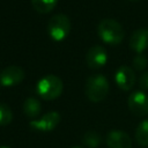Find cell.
Wrapping results in <instances>:
<instances>
[{"mask_svg": "<svg viewBox=\"0 0 148 148\" xmlns=\"http://www.w3.org/2000/svg\"><path fill=\"white\" fill-rule=\"evenodd\" d=\"M114 81L121 90H130L135 83L134 71L128 66H120L114 73Z\"/></svg>", "mask_w": 148, "mask_h": 148, "instance_id": "obj_9", "label": "cell"}, {"mask_svg": "<svg viewBox=\"0 0 148 148\" xmlns=\"http://www.w3.org/2000/svg\"><path fill=\"white\" fill-rule=\"evenodd\" d=\"M109 92V81L102 74L90 76L86 82V96L89 101L97 103L103 101Z\"/></svg>", "mask_w": 148, "mask_h": 148, "instance_id": "obj_3", "label": "cell"}, {"mask_svg": "<svg viewBox=\"0 0 148 148\" xmlns=\"http://www.w3.org/2000/svg\"><path fill=\"white\" fill-rule=\"evenodd\" d=\"M82 142L89 148H96L101 145V136L98 133H96L94 131H89L83 135Z\"/></svg>", "mask_w": 148, "mask_h": 148, "instance_id": "obj_15", "label": "cell"}, {"mask_svg": "<svg viewBox=\"0 0 148 148\" xmlns=\"http://www.w3.org/2000/svg\"><path fill=\"white\" fill-rule=\"evenodd\" d=\"M62 81L56 75H45L38 81L36 86L38 96L45 101H52L58 98L62 92Z\"/></svg>", "mask_w": 148, "mask_h": 148, "instance_id": "obj_2", "label": "cell"}, {"mask_svg": "<svg viewBox=\"0 0 148 148\" xmlns=\"http://www.w3.org/2000/svg\"><path fill=\"white\" fill-rule=\"evenodd\" d=\"M97 34L109 45H118L124 39V29L119 22L112 18H104L98 23Z\"/></svg>", "mask_w": 148, "mask_h": 148, "instance_id": "obj_1", "label": "cell"}, {"mask_svg": "<svg viewBox=\"0 0 148 148\" xmlns=\"http://www.w3.org/2000/svg\"><path fill=\"white\" fill-rule=\"evenodd\" d=\"M130 1H136V0H130Z\"/></svg>", "mask_w": 148, "mask_h": 148, "instance_id": "obj_21", "label": "cell"}, {"mask_svg": "<svg viewBox=\"0 0 148 148\" xmlns=\"http://www.w3.org/2000/svg\"><path fill=\"white\" fill-rule=\"evenodd\" d=\"M135 140L142 147H148V119L139 124L135 131Z\"/></svg>", "mask_w": 148, "mask_h": 148, "instance_id": "obj_13", "label": "cell"}, {"mask_svg": "<svg viewBox=\"0 0 148 148\" xmlns=\"http://www.w3.org/2000/svg\"><path fill=\"white\" fill-rule=\"evenodd\" d=\"M24 79V71L20 66H8L0 73V86L13 87L22 82Z\"/></svg>", "mask_w": 148, "mask_h": 148, "instance_id": "obj_7", "label": "cell"}, {"mask_svg": "<svg viewBox=\"0 0 148 148\" xmlns=\"http://www.w3.org/2000/svg\"><path fill=\"white\" fill-rule=\"evenodd\" d=\"M130 111L136 117H143L148 114V96L142 90L134 91L130 95L128 101Z\"/></svg>", "mask_w": 148, "mask_h": 148, "instance_id": "obj_5", "label": "cell"}, {"mask_svg": "<svg viewBox=\"0 0 148 148\" xmlns=\"http://www.w3.org/2000/svg\"><path fill=\"white\" fill-rule=\"evenodd\" d=\"M0 148H9V147H7V146H0Z\"/></svg>", "mask_w": 148, "mask_h": 148, "instance_id": "obj_19", "label": "cell"}, {"mask_svg": "<svg viewBox=\"0 0 148 148\" xmlns=\"http://www.w3.org/2000/svg\"><path fill=\"white\" fill-rule=\"evenodd\" d=\"M13 120V112L10 108L0 102V126H7Z\"/></svg>", "mask_w": 148, "mask_h": 148, "instance_id": "obj_16", "label": "cell"}, {"mask_svg": "<svg viewBox=\"0 0 148 148\" xmlns=\"http://www.w3.org/2000/svg\"><path fill=\"white\" fill-rule=\"evenodd\" d=\"M130 47L138 54L148 49V29L135 30L130 38Z\"/></svg>", "mask_w": 148, "mask_h": 148, "instance_id": "obj_11", "label": "cell"}, {"mask_svg": "<svg viewBox=\"0 0 148 148\" xmlns=\"http://www.w3.org/2000/svg\"><path fill=\"white\" fill-rule=\"evenodd\" d=\"M71 31V21L65 14L53 15L47 23V34L54 42L64 40Z\"/></svg>", "mask_w": 148, "mask_h": 148, "instance_id": "obj_4", "label": "cell"}, {"mask_svg": "<svg viewBox=\"0 0 148 148\" xmlns=\"http://www.w3.org/2000/svg\"><path fill=\"white\" fill-rule=\"evenodd\" d=\"M58 0H31L34 9L40 14L50 13L57 5Z\"/></svg>", "mask_w": 148, "mask_h": 148, "instance_id": "obj_14", "label": "cell"}, {"mask_svg": "<svg viewBox=\"0 0 148 148\" xmlns=\"http://www.w3.org/2000/svg\"><path fill=\"white\" fill-rule=\"evenodd\" d=\"M106 146L109 148H132V140L126 132L111 131L106 136Z\"/></svg>", "mask_w": 148, "mask_h": 148, "instance_id": "obj_10", "label": "cell"}, {"mask_svg": "<svg viewBox=\"0 0 148 148\" xmlns=\"http://www.w3.org/2000/svg\"><path fill=\"white\" fill-rule=\"evenodd\" d=\"M42 111L40 102L35 97H28L23 103V112L28 118H36Z\"/></svg>", "mask_w": 148, "mask_h": 148, "instance_id": "obj_12", "label": "cell"}, {"mask_svg": "<svg viewBox=\"0 0 148 148\" xmlns=\"http://www.w3.org/2000/svg\"><path fill=\"white\" fill-rule=\"evenodd\" d=\"M73 148H80V147H73Z\"/></svg>", "mask_w": 148, "mask_h": 148, "instance_id": "obj_20", "label": "cell"}, {"mask_svg": "<svg viewBox=\"0 0 148 148\" xmlns=\"http://www.w3.org/2000/svg\"><path fill=\"white\" fill-rule=\"evenodd\" d=\"M86 61L91 69H98L106 64L108 53L104 47L99 45H95L88 50L86 54Z\"/></svg>", "mask_w": 148, "mask_h": 148, "instance_id": "obj_8", "label": "cell"}, {"mask_svg": "<svg viewBox=\"0 0 148 148\" xmlns=\"http://www.w3.org/2000/svg\"><path fill=\"white\" fill-rule=\"evenodd\" d=\"M139 86L141 88L142 91L145 90H148V71L147 72H143L140 76V80H139Z\"/></svg>", "mask_w": 148, "mask_h": 148, "instance_id": "obj_18", "label": "cell"}, {"mask_svg": "<svg viewBox=\"0 0 148 148\" xmlns=\"http://www.w3.org/2000/svg\"><path fill=\"white\" fill-rule=\"evenodd\" d=\"M148 65V60L147 58L141 53V54H138L134 59H133V67L136 69V71H143Z\"/></svg>", "mask_w": 148, "mask_h": 148, "instance_id": "obj_17", "label": "cell"}, {"mask_svg": "<svg viewBox=\"0 0 148 148\" xmlns=\"http://www.w3.org/2000/svg\"><path fill=\"white\" fill-rule=\"evenodd\" d=\"M60 113L57 111H51L45 113L38 119L30 121V127L38 132H50L57 127L60 121Z\"/></svg>", "mask_w": 148, "mask_h": 148, "instance_id": "obj_6", "label": "cell"}]
</instances>
